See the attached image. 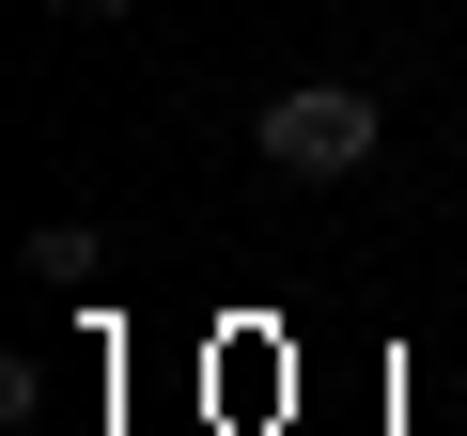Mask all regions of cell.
I'll return each instance as SVG.
<instances>
[{"label": "cell", "instance_id": "obj_1", "mask_svg": "<svg viewBox=\"0 0 467 436\" xmlns=\"http://www.w3.org/2000/svg\"><path fill=\"white\" fill-rule=\"evenodd\" d=\"M250 156H265L281 187H358V171L389 156V109H374L358 78H296V94L250 109Z\"/></svg>", "mask_w": 467, "mask_h": 436}, {"label": "cell", "instance_id": "obj_2", "mask_svg": "<svg viewBox=\"0 0 467 436\" xmlns=\"http://www.w3.org/2000/svg\"><path fill=\"white\" fill-rule=\"evenodd\" d=\"M16 265H47V281H94V265H109V250H94V234H78V218H47V234H32V250H16Z\"/></svg>", "mask_w": 467, "mask_h": 436}, {"label": "cell", "instance_id": "obj_3", "mask_svg": "<svg viewBox=\"0 0 467 436\" xmlns=\"http://www.w3.org/2000/svg\"><path fill=\"white\" fill-rule=\"evenodd\" d=\"M78 16H125V0H78Z\"/></svg>", "mask_w": 467, "mask_h": 436}]
</instances>
